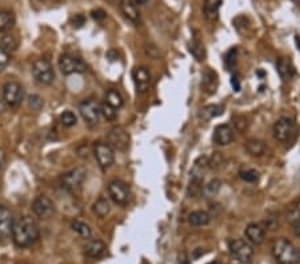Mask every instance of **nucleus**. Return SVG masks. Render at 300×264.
<instances>
[{"mask_svg":"<svg viewBox=\"0 0 300 264\" xmlns=\"http://www.w3.org/2000/svg\"><path fill=\"white\" fill-rule=\"evenodd\" d=\"M39 225L36 220L28 215L19 216L13 221L12 240L16 247L26 248L35 244L39 239Z\"/></svg>","mask_w":300,"mask_h":264,"instance_id":"obj_1","label":"nucleus"},{"mask_svg":"<svg viewBox=\"0 0 300 264\" xmlns=\"http://www.w3.org/2000/svg\"><path fill=\"white\" fill-rule=\"evenodd\" d=\"M272 254L279 264H296L299 261V251L287 239H277L272 246Z\"/></svg>","mask_w":300,"mask_h":264,"instance_id":"obj_2","label":"nucleus"},{"mask_svg":"<svg viewBox=\"0 0 300 264\" xmlns=\"http://www.w3.org/2000/svg\"><path fill=\"white\" fill-rule=\"evenodd\" d=\"M87 176L86 168L83 167H78V168H73L71 171L63 174L62 178H60V185L63 187V190H66L68 192H75L82 187V184L84 183Z\"/></svg>","mask_w":300,"mask_h":264,"instance_id":"obj_3","label":"nucleus"},{"mask_svg":"<svg viewBox=\"0 0 300 264\" xmlns=\"http://www.w3.org/2000/svg\"><path fill=\"white\" fill-rule=\"evenodd\" d=\"M32 73L36 82L40 83V84H44V86L51 84L55 79L52 64L50 63V60L44 59V58H39V59L33 62Z\"/></svg>","mask_w":300,"mask_h":264,"instance_id":"obj_4","label":"nucleus"},{"mask_svg":"<svg viewBox=\"0 0 300 264\" xmlns=\"http://www.w3.org/2000/svg\"><path fill=\"white\" fill-rule=\"evenodd\" d=\"M296 135V126L290 118H280L274 124V136L277 142L290 143Z\"/></svg>","mask_w":300,"mask_h":264,"instance_id":"obj_5","label":"nucleus"},{"mask_svg":"<svg viewBox=\"0 0 300 264\" xmlns=\"http://www.w3.org/2000/svg\"><path fill=\"white\" fill-rule=\"evenodd\" d=\"M230 252L232 258L238 260L239 263H250L254 258V248L248 241L243 239H235L230 241Z\"/></svg>","mask_w":300,"mask_h":264,"instance_id":"obj_6","label":"nucleus"},{"mask_svg":"<svg viewBox=\"0 0 300 264\" xmlns=\"http://www.w3.org/2000/svg\"><path fill=\"white\" fill-rule=\"evenodd\" d=\"M79 112L82 115L83 120L91 127L96 126L99 123L100 115H102L100 114L99 103L92 99L83 100L79 104Z\"/></svg>","mask_w":300,"mask_h":264,"instance_id":"obj_7","label":"nucleus"},{"mask_svg":"<svg viewBox=\"0 0 300 264\" xmlns=\"http://www.w3.org/2000/svg\"><path fill=\"white\" fill-rule=\"evenodd\" d=\"M93 155H95L100 168L107 169L115 162V151L108 143L98 142L93 145Z\"/></svg>","mask_w":300,"mask_h":264,"instance_id":"obj_8","label":"nucleus"},{"mask_svg":"<svg viewBox=\"0 0 300 264\" xmlns=\"http://www.w3.org/2000/svg\"><path fill=\"white\" fill-rule=\"evenodd\" d=\"M108 195L115 204L124 205L129 200L128 185L119 179H114L108 183Z\"/></svg>","mask_w":300,"mask_h":264,"instance_id":"obj_9","label":"nucleus"},{"mask_svg":"<svg viewBox=\"0 0 300 264\" xmlns=\"http://www.w3.org/2000/svg\"><path fill=\"white\" fill-rule=\"evenodd\" d=\"M59 68L64 75H72V73L84 72L87 66L82 58L73 56V55H62L59 59Z\"/></svg>","mask_w":300,"mask_h":264,"instance_id":"obj_10","label":"nucleus"},{"mask_svg":"<svg viewBox=\"0 0 300 264\" xmlns=\"http://www.w3.org/2000/svg\"><path fill=\"white\" fill-rule=\"evenodd\" d=\"M3 99L7 106L16 107L23 99V87L17 82H7L3 87Z\"/></svg>","mask_w":300,"mask_h":264,"instance_id":"obj_11","label":"nucleus"},{"mask_svg":"<svg viewBox=\"0 0 300 264\" xmlns=\"http://www.w3.org/2000/svg\"><path fill=\"white\" fill-rule=\"evenodd\" d=\"M13 228V215L6 205H0V241L11 238Z\"/></svg>","mask_w":300,"mask_h":264,"instance_id":"obj_12","label":"nucleus"},{"mask_svg":"<svg viewBox=\"0 0 300 264\" xmlns=\"http://www.w3.org/2000/svg\"><path fill=\"white\" fill-rule=\"evenodd\" d=\"M108 144L118 151H125L129 147V135L122 127H115L108 134Z\"/></svg>","mask_w":300,"mask_h":264,"instance_id":"obj_13","label":"nucleus"},{"mask_svg":"<svg viewBox=\"0 0 300 264\" xmlns=\"http://www.w3.org/2000/svg\"><path fill=\"white\" fill-rule=\"evenodd\" d=\"M32 211L40 219H50L53 215L55 207L50 198L44 195L38 196L32 203Z\"/></svg>","mask_w":300,"mask_h":264,"instance_id":"obj_14","label":"nucleus"},{"mask_svg":"<svg viewBox=\"0 0 300 264\" xmlns=\"http://www.w3.org/2000/svg\"><path fill=\"white\" fill-rule=\"evenodd\" d=\"M234 139L235 129L230 124H220V126L216 127L214 131V136H212L214 143L218 145L230 144V143L234 142Z\"/></svg>","mask_w":300,"mask_h":264,"instance_id":"obj_15","label":"nucleus"},{"mask_svg":"<svg viewBox=\"0 0 300 264\" xmlns=\"http://www.w3.org/2000/svg\"><path fill=\"white\" fill-rule=\"evenodd\" d=\"M132 78H134L138 92L144 93L148 91L149 84H151V73L145 67H138V68L134 69Z\"/></svg>","mask_w":300,"mask_h":264,"instance_id":"obj_16","label":"nucleus"},{"mask_svg":"<svg viewBox=\"0 0 300 264\" xmlns=\"http://www.w3.org/2000/svg\"><path fill=\"white\" fill-rule=\"evenodd\" d=\"M244 235H246V238H247V240L250 241L251 244L254 246H260L264 241V239H266L264 228L260 224H256V223L248 224L246 230H244Z\"/></svg>","mask_w":300,"mask_h":264,"instance_id":"obj_17","label":"nucleus"},{"mask_svg":"<svg viewBox=\"0 0 300 264\" xmlns=\"http://www.w3.org/2000/svg\"><path fill=\"white\" fill-rule=\"evenodd\" d=\"M120 11L129 22L138 24L140 22V13H139L138 6L134 3V0H120Z\"/></svg>","mask_w":300,"mask_h":264,"instance_id":"obj_18","label":"nucleus"},{"mask_svg":"<svg viewBox=\"0 0 300 264\" xmlns=\"http://www.w3.org/2000/svg\"><path fill=\"white\" fill-rule=\"evenodd\" d=\"M107 247L106 244L103 243L102 240H89L88 243L84 247V252H86L87 256L93 259H100L106 255Z\"/></svg>","mask_w":300,"mask_h":264,"instance_id":"obj_19","label":"nucleus"},{"mask_svg":"<svg viewBox=\"0 0 300 264\" xmlns=\"http://www.w3.org/2000/svg\"><path fill=\"white\" fill-rule=\"evenodd\" d=\"M201 87L207 93H214L218 88V75L215 71L210 68H205L203 72V79H201Z\"/></svg>","mask_w":300,"mask_h":264,"instance_id":"obj_20","label":"nucleus"},{"mask_svg":"<svg viewBox=\"0 0 300 264\" xmlns=\"http://www.w3.org/2000/svg\"><path fill=\"white\" fill-rule=\"evenodd\" d=\"M221 7V0H204L203 13L208 22H215L219 17V11Z\"/></svg>","mask_w":300,"mask_h":264,"instance_id":"obj_21","label":"nucleus"},{"mask_svg":"<svg viewBox=\"0 0 300 264\" xmlns=\"http://www.w3.org/2000/svg\"><path fill=\"white\" fill-rule=\"evenodd\" d=\"M188 221L192 225H207L211 221V215L205 211H194L188 215Z\"/></svg>","mask_w":300,"mask_h":264,"instance_id":"obj_22","label":"nucleus"},{"mask_svg":"<svg viewBox=\"0 0 300 264\" xmlns=\"http://www.w3.org/2000/svg\"><path fill=\"white\" fill-rule=\"evenodd\" d=\"M15 24V15L8 10L0 11V32H7Z\"/></svg>","mask_w":300,"mask_h":264,"instance_id":"obj_23","label":"nucleus"},{"mask_svg":"<svg viewBox=\"0 0 300 264\" xmlns=\"http://www.w3.org/2000/svg\"><path fill=\"white\" fill-rule=\"evenodd\" d=\"M224 111V107L220 106V104H211V106H205L204 108H201L200 111V118L205 120L214 119L216 116H220Z\"/></svg>","mask_w":300,"mask_h":264,"instance_id":"obj_24","label":"nucleus"},{"mask_svg":"<svg viewBox=\"0 0 300 264\" xmlns=\"http://www.w3.org/2000/svg\"><path fill=\"white\" fill-rule=\"evenodd\" d=\"M106 103L115 109H119L124 104V99L116 89H108L106 92Z\"/></svg>","mask_w":300,"mask_h":264,"instance_id":"obj_25","label":"nucleus"},{"mask_svg":"<svg viewBox=\"0 0 300 264\" xmlns=\"http://www.w3.org/2000/svg\"><path fill=\"white\" fill-rule=\"evenodd\" d=\"M276 69L277 73L280 75V78L283 80L290 79L291 75H292V67H291L290 60H287L286 58H280V59L277 60Z\"/></svg>","mask_w":300,"mask_h":264,"instance_id":"obj_26","label":"nucleus"},{"mask_svg":"<svg viewBox=\"0 0 300 264\" xmlns=\"http://www.w3.org/2000/svg\"><path fill=\"white\" fill-rule=\"evenodd\" d=\"M246 148L250 152L252 156H261L266 151V145L263 142L257 140V139H250L247 143H246Z\"/></svg>","mask_w":300,"mask_h":264,"instance_id":"obj_27","label":"nucleus"},{"mask_svg":"<svg viewBox=\"0 0 300 264\" xmlns=\"http://www.w3.org/2000/svg\"><path fill=\"white\" fill-rule=\"evenodd\" d=\"M190 52L192 53V56L198 60V62H203V60H204L205 58L204 46H203V43H201L199 39H194L191 43H190Z\"/></svg>","mask_w":300,"mask_h":264,"instance_id":"obj_28","label":"nucleus"},{"mask_svg":"<svg viewBox=\"0 0 300 264\" xmlns=\"http://www.w3.org/2000/svg\"><path fill=\"white\" fill-rule=\"evenodd\" d=\"M109 203L106 200V199H99L93 203V212H95L99 218H106L107 215L109 214Z\"/></svg>","mask_w":300,"mask_h":264,"instance_id":"obj_29","label":"nucleus"},{"mask_svg":"<svg viewBox=\"0 0 300 264\" xmlns=\"http://www.w3.org/2000/svg\"><path fill=\"white\" fill-rule=\"evenodd\" d=\"M220 188H221L220 180H219V179H214V180H211L208 184H205L204 187H203V191L201 192H203L207 198H211V196L216 195V194L220 191Z\"/></svg>","mask_w":300,"mask_h":264,"instance_id":"obj_30","label":"nucleus"},{"mask_svg":"<svg viewBox=\"0 0 300 264\" xmlns=\"http://www.w3.org/2000/svg\"><path fill=\"white\" fill-rule=\"evenodd\" d=\"M72 228H73V231L78 232L82 238H84V239L91 238V228H89V225L86 224V223L75 220L72 223Z\"/></svg>","mask_w":300,"mask_h":264,"instance_id":"obj_31","label":"nucleus"},{"mask_svg":"<svg viewBox=\"0 0 300 264\" xmlns=\"http://www.w3.org/2000/svg\"><path fill=\"white\" fill-rule=\"evenodd\" d=\"M60 122H62V124L64 127H72L78 122V118H76V115L72 111H64L60 115Z\"/></svg>","mask_w":300,"mask_h":264,"instance_id":"obj_32","label":"nucleus"},{"mask_svg":"<svg viewBox=\"0 0 300 264\" xmlns=\"http://www.w3.org/2000/svg\"><path fill=\"white\" fill-rule=\"evenodd\" d=\"M239 176H240V179H243L244 182L254 183V182H256L257 179H259V172H257L256 169H252V168L241 169V171L239 172Z\"/></svg>","mask_w":300,"mask_h":264,"instance_id":"obj_33","label":"nucleus"},{"mask_svg":"<svg viewBox=\"0 0 300 264\" xmlns=\"http://www.w3.org/2000/svg\"><path fill=\"white\" fill-rule=\"evenodd\" d=\"M100 114H102V115L104 116L107 120H109V122L115 120L116 116H118L116 109L114 108V107L109 106V104H107V103H104V104H102V106H100Z\"/></svg>","mask_w":300,"mask_h":264,"instance_id":"obj_34","label":"nucleus"},{"mask_svg":"<svg viewBox=\"0 0 300 264\" xmlns=\"http://www.w3.org/2000/svg\"><path fill=\"white\" fill-rule=\"evenodd\" d=\"M43 99L40 98L39 95H30L28 96V106L31 107L35 111H40V109L43 108Z\"/></svg>","mask_w":300,"mask_h":264,"instance_id":"obj_35","label":"nucleus"},{"mask_svg":"<svg viewBox=\"0 0 300 264\" xmlns=\"http://www.w3.org/2000/svg\"><path fill=\"white\" fill-rule=\"evenodd\" d=\"M224 63L228 69H232V67L236 64V48H232V50L228 51L224 58Z\"/></svg>","mask_w":300,"mask_h":264,"instance_id":"obj_36","label":"nucleus"},{"mask_svg":"<svg viewBox=\"0 0 300 264\" xmlns=\"http://www.w3.org/2000/svg\"><path fill=\"white\" fill-rule=\"evenodd\" d=\"M8 63H10V52L0 46V72L4 71V68L8 66Z\"/></svg>","mask_w":300,"mask_h":264,"instance_id":"obj_37","label":"nucleus"},{"mask_svg":"<svg viewBox=\"0 0 300 264\" xmlns=\"http://www.w3.org/2000/svg\"><path fill=\"white\" fill-rule=\"evenodd\" d=\"M208 164L211 165L212 168H219L221 165L224 164V158L221 155L220 152H216L214 156H212L211 162H208Z\"/></svg>","mask_w":300,"mask_h":264,"instance_id":"obj_38","label":"nucleus"},{"mask_svg":"<svg viewBox=\"0 0 300 264\" xmlns=\"http://www.w3.org/2000/svg\"><path fill=\"white\" fill-rule=\"evenodd\" d=\"M2 47H3L4 50H7V51L15 50V48H16V42L13 40L12 36H10V35H7V36L3 37V42H2Z\"/></svg>","mask_w":300,"mask_h":264,"instance_id":"obj_39","label":"nucleus"},{"mask_svg":"<svg viewBox=\"0 0 300 264\" xmlns=\"http://www.w3.org/2000/svg\"><path fill=\"white\" fill-rule=\"evenodd\" d=\"M71 23H72V26L75 27V28H80V27H83L84 23H86V17L83 16V15H80V13H78V15H75V16L71 19Z\"/></svg>","mask_w":300,"mask_h":264,"instance_id":"obj_40","label":"nucleus"},{"mask_svg":"<svg viewBox=\"0 0 300 264\" xmlns=\"http://www.w3.org/2000/svg\"><path fill=\"white\" fill-rule=\"evenodd\" d=\"M91 15H92V17L96 20V22L104 20V19H106V16H107V13L104 12L103 10H100V8H98V10H93L92 12H91Z\"/></svg>","mask_w":300,"mask_h":264,"instance_id":"obj_41","label":"nucleus"},{"mask_svg":"<svg viewBox=\"0 0 300 264\" xmlns=\"http://www.w3.org/2000/svg\"><path fill=\"white\" fill-rule=\"evenodd\" d=\"M292 227H294L295 235H296L297 238H300V219H299V220H296V221H294V223H292Z\"/></svg>","mask_w":300,"mask_h":264,"instance_id":"obj_42","label":"nucleus"},{"mask_svg":"<svg viewBox=\"0 0 300 264\" xmlns=\"http://www.w3.org/2000/svg\"><path fill=\"white\" fill-rule=\"evenodd\" d=\"M231 84H232V87H234L235 91H240V83H239V80L236 76H234V78H232Z\"/></svg>","mask_w":300,"mask_h":264,"instance_id":"obj_43","label":"nucleus"},{"mask_svg":"<svg viewBox=\"0 0 300 264\" xmlns=\"http://www.w3.org/2000/svg\"><path fill=\"white\" fill-rule=\"evenodd\" d=\"M4 164H6V152L0 148V168H3Z\"/></svg>","mask_w":300,"mask_h":264,"instance_id":"obj_44","label":"nucleus"},{"mask_svg":"<svg viewBox=\"0 0 300 264\" xmlns=\"http://www.w3.org/2000/svg\"><path fill=\"white\" fill-rule=\"evenodd\" d=\"M6 108H7L6 102H4L3 98H0V115H3L4 111H6Z\"/></svg>","mask_w":300,"mask_h":264,"instance_id":"obj_45","label":"nucleus"},{"mask_svg":"<svg viewBox=\"0 0 300 264\" xmlns=\"http://www.w3.org/2000/svg\"><path fill=\"white\" fill-rule=\"evenodd\" d=\"M178 264H188V260H187V258H185V255H180V256H179Z\"/></svg>","mask_w":300,"mask_h":264,"instance_id":"obj_46","label":"nucleus"},{"mask_svg":"<svg viewBox=\"0 0 300 264\" xmlns=\"http://www.w3.org/2000/svg\"><path fill=\"white\" fill-rule=\"evenodd\" d=\"M147 2H148V0H134V3L136 4V6H143V4H145L147 3Z\"/></svg>","mask_w":300,"mask_h":264,"instance_id":"obj_47","label":"nucleus"},{"mask_svg":"<svg viewBox=\"0 0 300 264\" xmlns=\"http://www.w3.org/2000/svg\"><path fill=\"white\" fill-rule=\"evenodd\" d=\"M208 264H219L218 261H212V263H208Z\"/></svg>","mask_w":300,"mask_h":264,"instance_id":"obj_48","label":"nucleus"},{"mask_svg":"<svg viewBox=\"0 0 300 264\" xmlns=\"http://www.w3.org/2000/svg\"><path fill=\"white\" fill-rule=\"evenodd\" d=\"M299 261H300V252H299Z\"/></svg>","mask_w":300,"mask_h":264,"instance_id":"obj_49","label":"nucleus"}]
</instances>
